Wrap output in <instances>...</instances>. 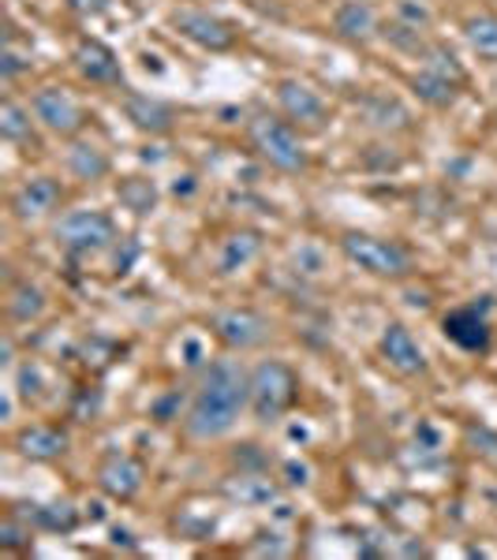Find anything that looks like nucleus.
I'll use <instances>...</instances> for the list:
<instances>
[{
    "label": "nucleus",
    "mask_w": 497,
    "mask_h": 560,
    "mask_svg": "<svg viewBox=\"0 0 497 560\" xmlns=\"http://www.w3.org/2000/svg\"><path fill=\"white\" fill-rule=\"evenodd\" d=\"M251 408V374L236 359H217L203 370L187 404L184 430L192 441H221L236 430L240 415Z\"/></svg>",
    "instance_id": "f257e3e1"
},
{
    "label": "nucleus",
    "mask_w": 497,
    "mask_h": 560,
    "mask_svg": "<svg viewBox=\"0 0 497 560\" xmlns=\"http://www.w3.org/2000/svg\"><path fill=\"white\" fill-rule=\"evenodd\" d=\"M300 400V374L281 359H262L251 370V415L258 422H277Z\"/></svg>",
    "instance_id": "f03ea898"
},
{
    "label": "nucleus",
    "mask_w": 497,
    "mask_h": 560,
    "mask_svg": "<svg viewBox=\"0 0 497 560\" xmlns=\"http://www.w3.org/2000/svg\"><path fill=\"white\" fill-rule=\"evenodd\" d=\"M340 255L356 269L382 280H404L415 273V258L404 243L370 236V232H345L340 236Z\"/></svg>",
    "instance_id": "7ed1b4c3"
},
{
    "label": "nucleus",
    "mask_w": 497,
    "mask_h": 560,
    "mask_svg": "<svg viewBox=\"0 0 497 560\" xmlns=\"http://www.w3.org/2000/svg\"><path fill=\"white\" fill-rule=\"evenodd\" d=\"M247 142L269 168H277V173H285V176H300L307 173V165H311L296 128L288 120H277V116H266V113L255 116V120L247 124Z\"/></svg>",
    "instance_id": "20e7f679"
},
{
    "label": "nucleus",
    "mask_w": 497,
    "mask_h": 560,
    "mask_svg": "<svg viewBox=\"0 0 497 560\" xmlns=\"http://www.w3.org/2000/svg\"><path fill=\"white\" fill-rule=\"evenodd\" d=\"M57 236V247L71 258L94 255V250H105L108 243L116 240V221L105 210H68L53 229Z\"/></svg>",
    "instance_id": "39448f33"
},
{
    "label": "nucleus",
    "mask_w": 497,
    "mask_h": 560,
    "mask_svg": "<svg viewBox=\"0 0 497 560\" xmlns=\"http://www.w3.org/2000/svg\"><path fill=\"white\" fill-rule=\"evenodd\" d=\"M460 86H464V68L453 52L427 49V65L412 75V90L419 94V102H427L430 108H449L456 105Z\"/></svg>",
    "instance_id": "423d86ee"
},
{
    "label": "nucleus",
    "mask_w": 497,
    "mask_h": 560,
    "mask_svg": "<svg viewBox=\"0 0 497 560\" xmlns=\"http://www.w3.org/2000/svg\"><path fill=\"white\" fill-rule=\"evenodd\" d=\"M490 306H494L490 295H478V300H472V303L453 306V311L441 318V332H446V340H453L460 351L486 355V351H490V340H494Z\"/></svg>",
    "instance_id": "0eeeda50"
},
{
    "label": "nucleus",
    "mask_w": 497,
    "mask_h": 560,
    "mask_svg": "<svg viewBox=\"0 0 497 560\" xmlns=\"http://www.w3.org/2000/svg\"><path fill=\"white\" fill-rule=\"evenodd\" d=\"M31 113H34V120L42 124L49 135H60V139H76L79 131L86 128V108L71 97V90L65 86H42V90H34V97H31Z\"/></svg>",
    "instance_id": "6e6552de"
},
{
    "label": "nucleus",
    "mask_w": 497,
    "mask_h": 560,
    "mask_svg": "<svg viewBox=\"0 0 497 560\" xmlns=\"http://www.w3.org/2000/svg\"><path fill=\"white\" fill-rule=\"evenodd\" d=\"M210 329L229 351H255L274 337V325H269V318L258 311H251V306H229V311H217Z\"/></svg>",
    "instance_id": "1a4fd4ad"
},
{
    "label": "nucleus",
    "mask_w": 497,
    "mask_h": 560,
    "mask_svg": "<svg viewBox=\"0 0 497 560\" xmlns=\"http://www.w3.org/2000/svg\"><path fill=\"white\" fill-rule=\"evenodd\" d=\"M173 26L184 34L187 42H195L206 52H229L236 45V31L232 23H224L221 15L203 12V8H180L173 15Z\"/></svg>",
    "instance_id": "9d476101"
},
{
    "label": "nucleus",
    "mask_w": 497,
    "mask_h": 560,
    "mask_svg": "<svg viewBox=\"0 0 497 560\" xmlns=\"http://www.w3.org/2000/svg\"><path fill=\"white\" fill-rule=\"evenodd\" d=\"M277 105L292 124H300L307 131H322L330 124V108H325L319 90H311L300 79H281L277 83Z\"/></svg>",
    "instance_id": "9b49d317"
},
{
    "label": "nucleus",
    "mask_w": 497,
    "mask_h": 560,
    "mask_svg": "<svg viewBox=\"0 0 497 560\" xmlns=\"http://www.w3.org/2000/svg\"><path fill=\"white\" fill-rule=\"evenodd\" d=\"M71 65L90 86H120L124 83V68L120 57L102 42V38H79L71 49Z\"/></svg>",
    "instance_id": "f8f14e48"
},
{
    "label": "nucleus",
    "mask_w": 497,
    "mask_h": 560,
    "mask_svg": "<svg viewBox=\"0 0 497 560\" xmlns=\"http://www.w3.org/2000/svg\"><path fill=\"white\" fill-rule=\"evenodd\" d=\"M60 202H65V184L53 176H34L15 187L8 206H12L15 221H42V217L57 213Z\"/></svg>",
    "instance_id": "ddd939ff"
},
{
    "label": "nucleus",
    "mask_w": 497,
    "mask_h": 560,
    "mask_svg": "<svg viewBox=\"0 0 497 560\" xmlns=\"http://www.w3.org/2000/svg\"><path fill=\"white\" fill-rule=\"evenodd\" d=\"M378 351H382V359L390 363L396 374H404V377H419V374H427V351L419 348V340L412 337V329L408 325H401V322H390L382 329V337H378Z\"/></svg>",
    "instance_id": "4468645a"
},
{
    "label": "nucleus",
    "mask_w": 497,
    "mask_h": 560,
    "mask_svg": "<svg viewBox=\"0 0 497 560\" xmlns=\"http://www.w3.org/2000/svg\"><path fill=\"white\" fill-rule=\"evenodd\" d=\"M142 482H147V471H142V464L128 453H108L102 464H97V486H102L105 497H113V501L128 504L135 497L142 493Z\"/></svg>",
    "instance_id": "2eb2a0df"
},
{
    "label": "nucleus",
    "mask_w": 497,
    "mask_h": 560,
    "mask_svg": "<svg viewBox=\"0 0 497 560\" xmlns=\"http://www.w3.org/2000/svg\"><path fill=\"white\" fill-rule=\"evenodd\" d=\"M71 448V433L65 427H49V422H38V427H23L15 433V453L23 459H34V464H53Z\"/></svg>",
    "instance_id": "dca6fc26"
},
{
    "label": "nucleus",
    "mask_w": 497,
    "mask_h": 560,
    "mask_svg": "<svg viewBox=\"0 0 497 560\" xmlns=\"http://www.w3.org/2000/svg\"><path fill=\"white\" fill-rule=\"evenodd\" d=\"M333 31L351 45H367L378 38L382 26H378L374 4H367V0H345V4L333 12Z\"/></svg>",
    "instance_id": "f3484780"
},
{
    "label": "nucleus",
    "mask_w": 497,
    "mask_h": 560,
    "mask_svg": "<svg viewBox=\"0 0 497 560\" xmlns=\"http://www.w3.org/2000/svg\"><path fill=\"white\" fill-rule=\"evenodd\" d=\"M124 113H128V120L135 124L139 131L147 135H169L176 124V113L173 105L158 102V97H147V94H128L124 97Z\"/></svg>",
    "instance_id": "a211bd4d"
},
{
    "label": "nucleus",
    "mask_w": 497,
    "mask_h": 560,
    "mask_svg": "<svg viewBox=\"0 0 497 560\" xmlns=\"http://www.w3.org/2000/svg\"><path fill=\"white\" fill-rule=\"evenodd\" d=\"M68 173L76 179H83V184H97V179H105L113 173V161H108V153L97 147V142H71L68 150Z\"/></svg>",
    "instance_id": "6ab92c4d"
},
{
    "label": "nucleus",
    "mask_w": 497,
    "mask_h": 560,
    "mask_svg": "<svg viewBox=\"0 0 497 560\" xmlns=\"http://www.w3.org/2000/svg\"><path fill=\"white\" fill-rule=\"evenodd\" d=\"M31 108H23L15 97H4L0 102V139L12 142V147H34V124Z\"/></svg>",
    "instance_id": "aec40b11"
},
{
    "label": "nucleus",
    "mask_w": 497,
    "mask_h": 560,
    "mask_svg": "<svg viewBox=\"0 0 497 560\" xmlns=\"http://www.w3.org/2000/svg\"><path fill=\"white\" fill-rule=\"evenodd\" d=\"M464 42L472 45V52L486 65H497V15L478 12L464 20Z\"/></svg>",
    "instance_id": "412c9836"
},
{
    "label": "nucleus",
    "mask_w": 497,
    "mask_h": 560,
    "mask_svg": "<svg viewBox=\"0 0 497 560\" xmlns=\"http://www.w3.org/2000/svg\"><path fill=\"white\" fill-rule=\"evenodd\" d=\"M258 250H262L258 232H232V236L221 243V258H217V266H221V273H236V269L251 266V261L258 258Z\"/></svg>",
    "instance_id": "4be33fe9"
},
{
    "label": "nucleus",
    "mask_w": 497,
    "mask_h": 560,
    "mask_svg": "<svg viewBox=\"0 0 497 560\" xmlns=\"http://www.w3.org/2000/svg\"><path fill=\"white\" fill-rule=\"evenodd\" d=\"M116 198H120L124 210H131L135 217H150L153 210H158V187H153V179H147V176L120 179Z\"/></svg>",
    "instance_id": "5701e85b"
},
{
    "label": "nucleus",
    "mask_w": 497,
    "mask_h": 560,
    "mask_svg": "<svg viewBox=\"0 0 497 560\" xmlns=\"http://www.w3.org/2000/svg\"><path fill=\"white\" fill-rule=\"evenodd\" d=\"M34 527L49 530V535H71V530L83 523V516H79V509L71 501H53V504H38L34 509Z\"/></svg>",
    "instance_id": "b1692460"
},
{
    "label": "nucleus",
    "mask_w": 497,
    "mask_h": 560,
    "mask_svg": "<svg viewBox=\"0 0 497 560\" xmlns=\"http://www.w3.org/2000/svg\"><path fill=\"white\" fill-rule=\"evenodd\" d=\"M224 497L240 504H269L277 501V486L262 475H236L224 482Z\"/></svg>",
    "instance_id": "393cba45"
},
{
    "label": "nucleus",
    "mask_w": 497,
    "mask_h": 560,
    "mask_svg": "<svg viewBox=\"0 0 497 560\" xmlns=\"http://www.w3.org/2000/svg\"><path fill=\"white\" fill-rule=\"evenodd\" d=\"M45 314V292L31 280H20V284L8 292V318L12 322H38Z\"/></svg>",
    "instance_id": "a878e982"
},
{
    "label": "nucleus",
    "mask_w": 497,
    "mask_h": 560,
    "mask_svg": "<svg viewBox=\"0 0 497 560\" xmlns=\"http://www.w3.org/2000/svg\"><path fill=\"white\" fill-rule=\"evenodd\" d=\"M0 549H31V523L20 516H4L0 523Z\"/></svg>",
    "instance_id": "bb28decb"
},
{
    "label": "nucleus",
    "mask_w": 497,
    "mask_h": 560,
    "mask_svg": "<svg viewBox=\"0 0 497 560\" xmlns=\"http://www.w3.org/2000/svg\"><path fill=\"white\" fill-rule=\"evenodd\" d=\"M467 445H472V453L478 459H486V464L497 467V433L486 430V427H467Z\"/></svg>",
    "instance_id": "cd10ccee"
},
{
    "label": "nucleus",
    "mask_w": 497,
    "mask_h": 560,
    "mask_svg": "<svg viewBox=\"0 0 497 560\" xmlns=\"http://www.w3.org/2000/svg\"><path fill=\"white\" fill-rule=\"evenodd\" d=\"M396 108H401L396 102H370V120H374L378 128H390V120H385V116L396 113ZM408 124H412V116L404 113V116H396V120H393V128H408Z\"/></svg>",
    "instance_id": "c85d7f7f"
},
{
    "label": "nucleus",
    "mask_w": 497,
    "mask_h": 560,
    "mask_svg": "<svg viewBox=\"0 0 497 560\" xmlns=\"http://www.w3.org/2000/svg\"><path fill=\"white\" fill-rule=\"evenodd\" d=\"M65 4L71 8L76 15H83V20H94V15H102L113 0H65Z\"/></svg>",
    "instance_id": "c756f323"
},
{
    "label": "nucleus",
    "mask_w": 497,
    "mask_h": 560,
    "mask_svg": "<svg viewBox=\"0 0 497 560\" xmlns=\"http://www.w3.org/2000/svg\"><path fill=\"white\" fill-rule=\"evenodd\" d=\"M0 68H4V79H15L20 71H31V60H23L20 52H15V45H8L4 60H0Z\"/></svg>",
    "instance_id": "7c9ffc66"
}]
</instances>
